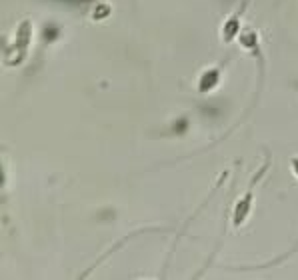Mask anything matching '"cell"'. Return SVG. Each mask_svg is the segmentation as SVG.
<instances>
[]
</instances>
